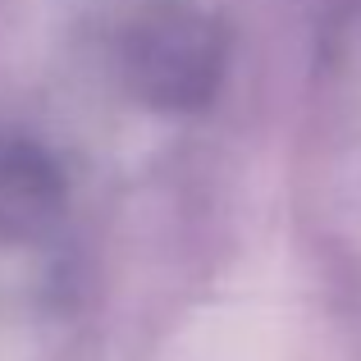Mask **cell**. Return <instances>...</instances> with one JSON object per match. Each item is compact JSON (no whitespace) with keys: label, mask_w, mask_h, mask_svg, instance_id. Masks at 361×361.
I'll return each mask as SVG.
<instances>
[{"label":"cell","mask_w":361,"mask_h":361,"mask_svg":"<svg viewBox=\"0 0 361 361\" xmlns=\"http://www.w3.org/2000/svg\"><path fill=\"white\" fill-rule=\"evenodd\" d=\"M128 69L160 106H197L220 73V32L188 0H160L128 37Z\"/></svg>","instance_id":"cell-1"}]
</instances>
